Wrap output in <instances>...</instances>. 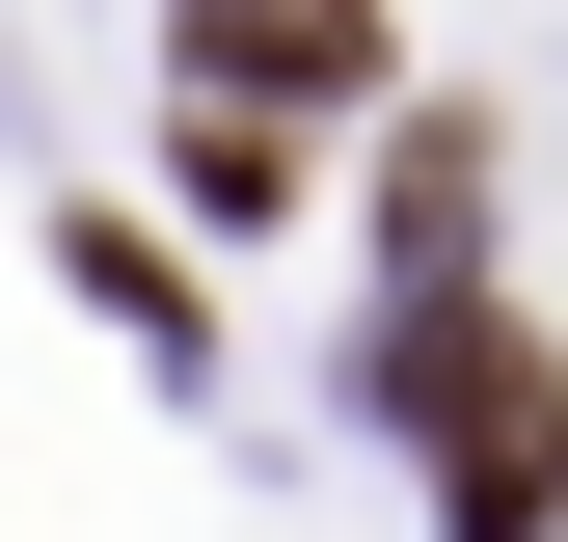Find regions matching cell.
Here are the masks:
<instances>
[{
	"mask_svg": "<svg viewBox=\"0 0 568 542\" xmlns=\"http://www.w3.org/2000/svg\"><path fill=\"white\" fill-rule=\"evenodd\" d=\"M379 406L434 434V515L460 542H541L568 515V353L515 299H379Z\"/></svg>",
	"mask_w": 568,
	"mask_h": 542,
	"instance_id": "cell-1",
	"label": "cell"
},
{
	"mask_svg": "<svg viewBox=\"0 0 568 542\" xmlns=\"http://www.w3.org/2000/svg\"><path fill=\"white\" fill-rule=\"evenodd\" d=\"M190 82L217 109H325V82H379V0H190Z\"/></svg>",
	"mask_w": 568,
	"mask_h": 542,
	"instance_id": "cell-2",
	"label": "cell"
},
{
	"mask_svg": "<svg viewBox=\"0 0 568 542\" xmlns=\"http://www.w3.org/2000/svg\"><path fill=\"white\" fill-rule=\"evenodd\" d=\"M460 218H487V136L434 109V136L379 163V299H460Z\"/></svg>",
	"mask_w": 568,
	"mask_h": 542,
	"instance_id": "cell-3",
	"label": "cell"
},
{
	"mask_svg": "<svg viewBox=\"0 0 568 542\" xmlns=\"http://www.w3.org/2000/svg\"><path fill=\"white\" fill-rule=\"evenodd\" d=\"M190 218H298V109H190Z\"/></svg>",
	"mask_w": 568,
	"mask_h": 542,
	"instance_id": "cell-4",
	"label": "cell"
}]
</instances>
